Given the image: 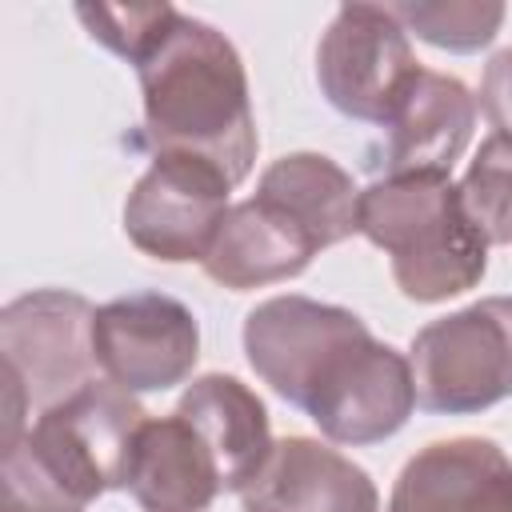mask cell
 Instances as JSON below:
<instances>
[{
  "instance_id": "5bb4252c",
  "label": "cell",
  "mask_w": 512,
  "mask_h": 512,
  "mask_svg": "<svg viewBox=\"0 0 512 512\" xmlns=\"http://www.w3.org/2000/svg\"><path fill=\"white\" fill-rule=\"evenodd\" d=\"M124 488L144 512H208L224 492L220 468L184 416H148L132 440Z\"/></svg>"
},
{
  "instance_id": "8fae6325",
  "label": "cell",
  "mask_w": 512,
  "mask_h": 512,
  "mask_svg": "<svg viewBox=\"0 0 512 512\" xmlns=\"http://www.w3.org/2000/svg\"><path fill=\"white\" fill-rule=\"evenodd\" d=\"M244 512H380L372 476L332 444L284 436L240 488Z\"/></svg>"
},
{
  "instance_id": "ffe728a7",
  "label": "cell",
  "mask_w": 512,
  "mask_h": 512,
  "mask_svg": "<svg viewBox=\"0 0 512 512\" xmlns=\"http://www.w3.org/2000/svg\"><path fill=\"white\" fill-rule=\"evenodd\" d=\"M480 112L492 124V136L512 140V48H500L480 76Z\"/></svg>"
},
{
  "instance_id": "30bf717a",
  "label": "cell",
  "mask_w": 512,
  "mask_h": 512,
  "mask_svg": "<svg viewBox=\"0 0 512 512\" xmlns=\"http://www.w3.org/2000/svg\"><path fill=\"white\" fill-rule=\"evenodd\" d=\"M476 128V96L464 80L444 72H420L408 100L388 124L380 148L368 152V168L388 176H452Z\"/></svg>"
},
{
  "instance_id": "6da1fadb",
  "label": "cell",
  "mask_w": 512,
  "mask_h": 512,
  "mask_svg": "<svg viewBox=\"0 0 512 512\" xmlns=\"http://www.w3.org/2000/svg\"><path fill=\"white\" fill-rule=\"evenodd\" d=\"M144 96L140 140L152 156L204 160L236 188L256 164V116L236 44L196 16H176L136 68Z\"/></svg>"
},
{
  "instance_id": "7c38bea8",
  "label": "cell",
  "mask_w": 512,
  "mask_h": 512,
  "mask_svg": "<svg viewBox=\"0 0 512 512\" xmlns=\"http://www.w3.org/2000/svg\"><path fill=\"white\" fill-rule=\"evenodd\" d=\"M388 512H512V460L484 436L436 440L400 468Z\"/></svg>"
},
{
  "instance_id": "d6986e66",
  "label": "cell",
  "mask_w": 512,
  "mask_h": 512,
  "mask_svg": "<svg viewBox=\"0 0 512 512\" xmlns=\"http://www.w3.org/2000/svg\"><path fill=\"white\" fill-rule=\"evenodd\" d=\"M76 16L96 44L140 68L180 12L172 4H76Z\"/></svg>"
},
{
  "instance_id": "2e32d148",
  "label": "cell",
  "mask_w": 512,
  "mask_h": 512,
  "mask_svg": "<svg viewBox=\"0 0 512 512\" xmlns=\"http://www.w3.org/2000/svg\"><path fill=\"white\" fill-rule=\"evenodd\" d=\"M256 196L272 200L280 212H288L312 240L316 248H332L360 232V188L356 180L320 152H288L272 160L260 172Z\"/></svg>"
},
{
  "instance_id": "277c9868",
  "label": "cell",
  "mask_w": 512,
  "mask_h": 512,
  "mask_svg": "<svg viewBox=\"0 0 512 512\" xmlns=\"http://www.w3.org/2000/svg\"><path fill=\"white\" fill-rule=\"evenodd\" d=\"M420 72L408 32L388 4L336 8L316 44V84L324 100L360 124L388 128Z\"/></svg>"
},
{
  "instance_id": "4fadbf2b",
  "label": "cell",
  "mask_w": 512,
  "mask_h": 512,
  "mask_svg": "<svg viewBox=\"0 0 512 512\" xmlns=\"http://www.w3.org/2000/svg\"><path fill=\"white\" fill-rule=\"evenodd\" d=\"M316 252H320L316 240L288 212H280L264 196H248L228 208L200 264H204V276L216 280L220 288L248 292V288H268L300 276Z\"/></svg>"
},
{
  "instance_id": "7a4b0ae2",
  "label": "cell",
  "mask_w": 512,
  "mask_h": 512,
  "mask_svg": "<svg viewBox=\"0 0 512 512\" xmlns=\"http://www.w3.org/2000/svg\"><path fill=\"white\" fill-rule=\"evenodd\" d=\"M360 236L372 240L396 288L416 304H440L476 288L488 272V236L464 208L452 176H388L360 188Z\"/></svg>"
},
{
  "instance_id": "e0dca14e",
  "label": "cell",
  "mask_w": 512,
  "mask_h": 512,
  "mask_svg": "<svg viewBox=\"0 0 512 512\" xmlns=\"http://www.w3.org/2000/svg\"><path fill=\"white\" fill-rule=\"evenodd\" d=\"M416 40L444 52H480L496 40L508 8L500 0H404L388 4Z\"/></svg>"
},
{
  "instance_id": "9c48e42d",
  "label": "cell",
  "mask_w": 512,
  "mask_h": 512,
  "mask_svg": "<svg viewBox=\"0 0 512 512\" xmlns=\"http://www.w3.org/2000/svg\"><path fill=\"white\" fill-rule=\"evenodd\" d=\"M360 332H368V324L356 312L288 292L244 316V356L280 400L300 408L316 368Z\"/></svg>"
},
{
  "instance_id": "52a82bcc",
  "label": "cell",
  "mask_w": 512,
  "mask_h": 512,
  "mask_svg": "<svg viewBox=\"0 0 512 512\" xmlns=\"http://www.w3.org/2000/svg\"><path fill=\"white\" fill-rule=\"evenodd\" d=\"M92 352L100 372L124 392H168L184 384L200 356V324L188 304L164 292H132L96 308Z\"/></svg>"
},
{
  "instance_id": "8992f818",
  "label": "cell",
  "mask_w": 512,
  "mask_h": 512,
  "mask_svg": "<svg viewBox=\"0 0 512 512\" xmlns=\"http://www.w3.org/2000/svg\"><path fill=\"white\" fill-rule=\"evenodd\" d=\"M96 308L80 292L36 288L4 304L0 312V360L28 392L36 412L68 400L96 380L92 352Z\"/></svg>"
},
{
  "instance_id": "3957f363",
  "label": "cell",
  "mask_w": 512,
  "mask_h": 512,
  "mask_svg": "<svg viewBox=\"0 0 512 512\" xmlns=\"http://www.w3.org/2000/svg\"><path fill=\"white\" fill-rule=\"evenodd\" d=\"M416 404L472 416L512 396V296H484L424 324L408 348Z\"/></svg>"
},
{
  "instance_id": "9a60e30c",
  "label": "cell",
  "mask_w": 512,
  "mask_h": 512,
  "mask_svg": "<svg viewBox=\"0 0 512 512\" xmlns=\"http://www.w3.org/2000/svg\"><path fill=\"white\" fill-rule=\"evenodd\" d=\"M176 416L192 424L220 468L224 492H240L272 452V428L264 400L236 376L208 372L192 380L176 404Z\"/></svg>"
},
{
  "instance_id": "5b68a950",
  "label": "cell",
  "mask_w": 512,
  "mask_h": 512,
  "mask_svg": "<svg viewBox=\"0 0 512 512\" xmlns=\"http://www.w3.org/2000/svg\"><path fill=\"white\" fill-rule=\"evenodd\" d=\"M416 408L412 364L372 332L340 344L308 380L300 412L320 428L324 440L364 448L396 436Z\"/></svg>"
},
{
  "instance_id": "ba28073f",
  "label": "cell",
  "mask_w": 512,
  "mask_h": 512,
  "mask_svg": "<svg viewBox=\"0 0 512 512\" xmlns=\"http://www.w3.org/2000/svg\"><path fill=\"white\" fill-rule=\"evenodd\" d=\"M228 192V176L204 160L152 156V168L124 200V236L164 264L204 260L232 208Z\"/></svg>"
},
{
  "instance_id": "ac0fdd59",
  "label": "cell",
  "mask_w": 512,
  "mask_h": 512,
  "mask_svg": "<svg viewBox=\"0 0 512 512\" xmlns=\"http://www.w3.org/2000/svg\"><path fill=\"white\" fill-rule=\"evenodd\" d=\"M460 196L488 244H512V140L488 136L472 156Z\"/></svg>"
}]
</instances>
